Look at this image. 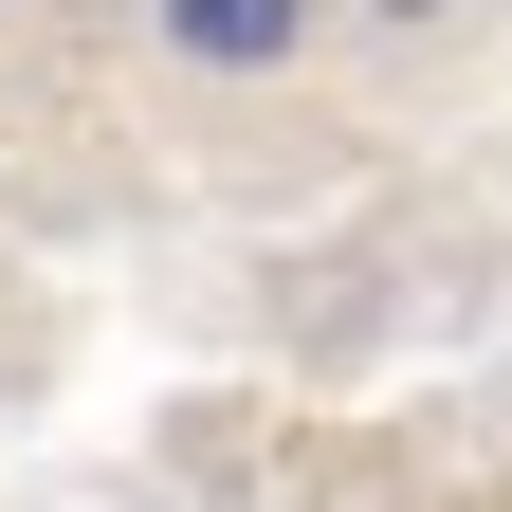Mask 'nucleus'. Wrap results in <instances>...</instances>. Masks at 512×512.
<instances>
[{
  "instance_id": "nucleus-1",
  "label": "nucleus",
  "mask_w": 512,
  "mask_h": 512,
  "mask_svg": "<svg viewBox=\"0 0 512 512\" xmlns=\"http://www.w3.org/2000/svg\"><path fill=\"white\" fill-rule=\"evenodd\" d=\"M128 19H147L165 74H311L330 0H128Z\"/></svg>"
},
{
  "instance_id": "nucleus-2",
  "label": "nucleus",
  "mask_w": 512,
  "mask_h": 512,
  "mask_svg": "<svg viewBox=\"0 0 512 512\" xmlns=\"http://www.w3.org/2000/svg\"><path fill=\"white\" fill-rule=\"evenodd\" d=\"M348 19H403V37H421V19H458V0H348Z\"/></svg>"
}]
</instances>
